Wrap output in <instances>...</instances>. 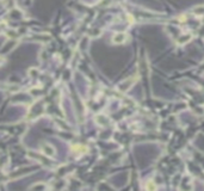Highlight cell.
<instances>
[{
  "instance_id": "6da1fadb",
  "label": "cell",
  "mask_w": 204,
  "mask_h": 191,
  "mask_svg": "<svg viewBox=\"0 0 204 191\" xmlns=\"http://www.w3.org/2000/svg\"><path fill=\"white\" fill-rule=\"evenodd\" d=\"M125 38H127V36L124 34H117L113 36V42L115 43H123L125 41Z\"/></svg>"
},
{
  "instance_id": "7a4b0ae2",
  "label": "cell",
  "mask_w": 204,
  "mask_h": 191,
  "mask_svg": "<svg viewBox=\"0 0 204 191\" xmlns=\"http://www.w3.org/2000/svg\"><path fill=\"white\" fill-rule=\"evenodd\" d=\"M42 151H43V153L47 154V155H54V153H55L54 148L50 145H44L42 147Z\"/></svg>"
},
{
  "instance_id": "3957f363",
  "label": "cell",
  "mask_w": 204,
  "mask_h": 191,
  "mask_svg": "<svg viewBox=\"0 0 204 191\" xmlns=\"http://www.w3.org/2000/svg\"><path fill=\"white\" fill-rule=\"evenodd\" d=\"M146 188H147V189H151V190H154V189H155L156 186H155V185L153 184V182H148V184L146 185Z\"/></svg>"
},
{
  "instance_id": "277c9868",
  "label": "cell",
  "mask_w": 204,
  "mask_h": 191,
  "mask_svg": "<svg viewBox=\"0 0 204 191\" xmlns=\"http://www.w3.org/2000/svg\"><path fill=\"white\" fill-rule=\"evenodd\" d=\"M2 62H4V60H2V59H1V57H0V65H1V63H2Z\"/></svg>"
}]
</instances>
